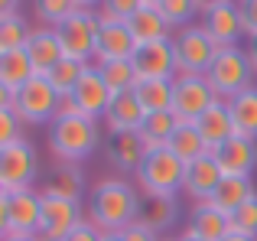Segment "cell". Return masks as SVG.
<instances>
[{"mask_svg": "<svg viewBox=\"0 0 257 241\" xmlns=\"http://www.w3.org/2000/svg\"><path fill=\"white\" fill-rule=\"evenodd\" d=\"M140 202L144 199L131 189V183L101 179L88 196V222L98 225L101 231H124L140 218Z\"/></svg>", "mask_w": 257, "mask_h": 241, "instance_id": "obj_1", "label": "cell"}, {"mask_svg": "<svg viewBox=\"0 0 257 241\" xmlns=\"http://www.w3.org/2000/svg\"><path fill=\"white\" fill-rule=\"evenodd\" d=\"M101 144V131L98 120L75 114V111H59V117L52 120V134H49V147L59 160L65 163H78V160L91 157L94 147Z\"/></svg>", "mask_w": 257, "mask_h": 241, "instance_id": "obj_2", "label": "cell"}, {"mask_svg": "<svg viewBox=\"0 0 257 241\" xmlns=\"http://www.w3.org/2000/svg\"><path fill=\"white\" fill-rule=\"evenodd\" d=\"M137 183L144 196H166L176 199V192L186 189V163L166 147V150H153L144 157L137 170Z\"/></svg>", "mask_w": 257, "mask_h": 241, "instance_id": "obj_3", "label": "cell"}, {"mask_svg": "<svg viewBox=\"0 0 257 241\" xmlns=\"http://www.w3.org/2000/svg\"><path fill=\"white\" fill-rule=\"evenodd\" d=\"M208 85L215 88V95L221 98V101H228V98L241 95V91L254 88V69L251 62H247V52L241 49V46H221L218 56H215L212 69L205 72Z\"/></svg>", "mask_w": 257, "mask_h": 241, "instance_id": "obj_4", "label": "cell"}, {"mask_svg": "<svg viewBox=\"0 0 257 241\" xmlns=\"http://www.w3.org/2000/svg\"><path fill=\"white\" fill-rule=\"evenodd\" d=\"M65 98L52 88V82L46 75H36L10 98V108L17 111V117L23 124H43V120H56L59 111H62Z\"/></svg>", "mask_w": 257, "mask_h": 241, "instance_id": "obj_5", "label": "cell"}, {"mask_svg": "<svg viewBox=\"0 0 257 241\" xmlns=\"http://www.w3.org/2000/svg\"><path fill=\"white\" fill-rule=\"evenodd\" d=\"M43 222V196L33 189L20 192H0V228L4 238L17 235H39Z\"/></svg>", "mask_w": 257, "mask_h": 241, "instance_id": "obj_6", "label": "cell"}, {"mask_svg": "<svg viewBox=\"0 0 257 241\" xmlns=\"http://www.w3.org/2000/svg\"><path fill=\"white\" fill-rule=\"evenodd\" d=\"M173 49H176V65L179 75H205L212 69L215 56L221 46L208 36L202 26H186L173 36Z\"/></svg>", "mask_w": 257, "mask_h": 241, "instance_id": "obj_7", "label": "cell"}, {"mask_svg": "<svg viewBox=\"0 0 257 241\" xmlns=\"http://www.w3.org/2000/svg\"><path fill=\"white\" fill-rule=\"evenodd\" d=\"M56 36H59L62 52L69 59H78V62H88V65H91L94 52H98V36H101L98 13L85 4L82 13H75L72 20H65L62 26H56Z\"/></svg>", "mask_w": 257, "mask_h": 241, "instance_id": "obj_8", "label": "cell"}, {"mask_svg": "<svg viewBox=\"0 0 257 241\" xmlns=\"http://www.w3.org/2000/svg\"><path fill=\"white\" fill-rule=\"evenodd\" d=\"M36 173H39L36 147L26 137H20L17 144H10V147H0V192L33 189Z\"/></svg>", "mask_w": 257, "mask_h": 241, "instance_id": "obj_9", "label": "cell"}, {"mask_svg": "<svg viewBox=\"0 0 257 241\" xmlns=\"http://www.w3.org/2000/svg\"><path fill=\"white\" fill-rule=\"evenodd\" d=\"M173 114L179 124H195L215 101H221L205 75H179L173 82Z\"/></svg>", "mask_w": 257, "mask_h": 241, "instance_id": "obj_10", "label": "cell"}, {"mask_svg": "<svg viewBox=\"0 0 257 241\" xmlns=\"http://www.w3.org/2000/svg\"><path fill=\"white\" fill-rule=\"evenodd\" d=\"M114 101V91L107 88V82L101 78L98 65H91V69L82 75V82L75 85V91H72L69 98H65L62 108L65 111H75V114H85V117H104L107 108H111Z\"/></svg>", "mask_w": 257, "mask_h": 241, "instance_id": "obj_11", "label": "cell"}, {"mask_svg": "<svg viewBox=\"0 0 257 241\" xmlns=\"http://www.w3.org/2000/svg\"><path fill=\"white\" fill-rule=\"evenodd\" d=\"M82 222L85 218L78 202L43 192V222H39V238L43 241H65Z\"/></svg>", "mask_w": 257, "mask_h": 241, "instance_id": "obj_12", "label": "cell"}, {"mask_svg": "<svg viewBox=\"0 0 257 241\" xmlns=\"http://www.w3.org/2000/svg\"><path fill=\"white\" fill-rule=\"evenodd\" d=\"M199 10H202V30H205L215 43L218 46H238V39L244 36L238 4L212 0V4H199Z\"/></svg>", "mask_w": 257, "mask_h": 241, "instance_id": "obj_13", "label": "cell"}, {"mask_svg": "<svg viewBox=\"0 0 257 241\" xmlns=\"http://www.w3.org/2000/svg\"><path fill=\"white\" fill-rule=\"evenodd\" d=\"M134 69L140 78H163V82H176L179 78V65H176V49L173 39H160V43H147L134 56Z\"/></svg>", "mask_w": 257, "mask_h": 241, "instance_id": "obj_14", "label": "cell"}, {"mask_svg": "<svg viewBox=\"0 0 257 241\" xmlns=\"http://www.w3.org/2000/svg\"><path fill=\"white\" fill-rule=\"evenodd\" d=\"M39 72L33 69L30 56H26V49H13V52H0V91H4V98H0V108H10V98L17 95L20 88H23L30 78H36Z\"/></svg>", "mask_w": 257, "mask_h": 241, "instance_id": "obj_15", "label": "cell"}, {"mask_svg": "<svg viewBox=\"0 0 257 241\" xmlns=\"http://www.w3.org/2000/svg\"><path fill=\"white\" fill-rule=\"evenodd\" d=\"M137 39H134L131 26L127 23H111V26H101V36H98V52H94V62H131L137 56Z\"/></svg>", "mask_w": 257, "mask_h": 241, "instance_id": "obj_16", "label": "cell"}, {"mask_svg": "<svg viewBox=\"0 0 257 241\" xmlns=\"http://www.w3.org/2000/svg\"><path fill=\"white\" fill-rule=\"evenodd\" d=\"M221 179H225V173H221L215 153H205V157H199L195 163L186 166V192L195 202H208V199L215 196Z\"/></svg>", "mask_w": 257, "mask_h": 241, "instance_id": "obj_17", "label": "cell"}, {"mask_svg": "<svg viewBox=\"0 0 257 241\" xmlns=\"http://www.w3.org/2000/svg\"><path fill=\"white\" fill-rule=\"evenodd\" d=\"M127 26H131V33H134V39H137V46L170 39V36H166L170 23H166L163 13H160V0H140V10L134 13L131 20H127Z\"/></svg>", "mask_w": 257, "mask_h": 241, "instance_id": "obj_18", "label": "cell"}, {"mask_svg": "<svg viewBox=\"0 0 257 241\" xmlns=\"http://www.w3.org/2000/svg\"><path fill=\"white\" fill-rule=\"evenodd\" d=\"M189 235L202 241H225L231 235V218L221 209H215L212 202H199L189 215Z\"/></svg>", "mask_w": 257, "mask_h": 241, "instance_id": "obj_19", "label": "cell"}, {"mask_svg": "<svg viewBox=\"0 0 257 241\" xmlns=\"http://www.w3.org/2000/svg\"><path fill=\"white\" fill-rule=\"evenodd\" d=\"M104 120H107V127H111V134H140V127H144V120H147V111L140 108L134 91H124V95H114Z\"/></svg>", "mask_w": 257, "mask_h": 241, "instance_id": "obj_20", "label": "cell"}, {"mask_svg": "<svg viewBox=\"0 0 257 241\" xmlns=\"http://www.w3.org/2000/svg\"><path fill=\"white\" fill-rule=\"evenodd\" d=\"M195 127H199V134H202V140H205L208 153H218L221 147H225L228 140L234 137L231 114H228V104H225V101H215L212 108L205 111V114L195 120Z\"/></svg>", "mask_w": 257, "mask_h": 241, "instance_id": "obj_21", "label": "cell"}, {"mask_svg": "<svg viewBox=\"0 0 257 241\" xmlns=\"http://www.w3.org/2000/svg\"><path fill=\"white\" fill-rule=\"evenodd\" d=\"M215 160H218L225 176H251V170L257 166V144L244 137H231L215 153Z\"/></svg>", "mask_w": 257, "mask_h": 241, "instance_id": "obj_22", "label": "cell"}, {"mask_svg": "<svg viewBox=\"0 0 257 241\" xmlns=\"http://www.w3.org/2000/svg\"><path fill=\"white\" fill-rule=\"evenodd\" d=\"M26 56H30L33 69H36L39 75H49V72L65 59L56 30H33L30 43H26Z\"/></svg>", "mask_w": 257, "mask_h": 241, "instance_id": "obj_23", "label": "cell"}, {"mask_svg": "<svg viewBox=\"0 0 257 241\" xmlns=\"http://www.w3.org/2000/svg\"><path fill=\"white\" fill-rule=\"evenodd\" d=\"M254 196H257V189H254V179H251V176H225L208 202H212L215 209H221L228 218H231L234 212H238L244 202H251Z\"/></svg>", "mask_w": 257, "mask_h": 241, "instance_id": "obj_24", "label": "cell"}, {"mask_svg": "<svg viewBox=\"0 0 257 241\" xmlns=\"http://www.w3.org/2000/svg\"><path fill=\"white\" fill-rule=\"evenodd\" d=\"M228 114H231L234 137H244L257 144V88H247L241 95L228 98Z\"/></svg>", "mask_w": 257, "mask_h": 241, "instance_id": "obj_25", "label": "cell"}, {"mask_svg": "<svg viewBox=\"0 0 257 241\" xmlns=\"http://www.w3.org/2000/svg\"><path fill=\"white\" fill-rule=\"evenodd\" d=\"M134 95H137L140 108L147 111V114H163V111H173V82H163V78H140L137 88H134Z\"/></svg>", "mask_w": 257, "mask_h": 241, "instance_id": "obj_26", "label": "cell"}, {"mask_svg": "<svg viewBox=\"0 0 257 241\" xmlns=\"http://www.w3.org/2000/svg\"><path fill=\"white\" fill-rule=\"evenodd\" d=\"M176 127H179V120H176L173 111H163V114H147L144 120V127H140V144L147 147V153H153V150H166L170 147V140H173V134H176Z\"/></svg>", "mask_w": 257, "mask_h": 241, "instance_id": "obj_27", "label": "cell"}, {"mask_svg": "<svg viewBox=\"0 0 257 241\" xmlns=\"http://www.w3.org/2000/svg\"><path fill=\"white\" fill-rule=\"evenodd\" d=\"M107 153H111V160L120 170H140V163H144V157H147V147L140 144L137 134H111Z\"/></svg>", "mask_w": 257, "mask_h": 241, "instance_id": "obj_28", "label": "cell"}, {"mask_svg": "<svg viewBox=\"0 0 257 241\" xmlns=\"http://www.w3.org/2000/svg\"><path fill=\"white\" fill-rule=\"evenodd\" d=\"M176 215H179V209H176V199H166V196H144L137 222H144L147 228H153V231H166V228L176 222Z\"/></svg>", "mask_w": 257, "mask_h": 241, "instance_id": "obj_29", "label": "cell"}, {"mask_svg": "<svg viewBox=\"0 0 257 241\" xmlns=\"http://www.w3.org/2000/svg\"><path fill=\"white\" fill-rule=\"evenodd\" d=\"M170 150L189 166V163H195L199 157H205L208 147H205V140H202V134H199L195 124H179L176 134H173V140H170Z\"/></svg>", "mask_w": 257, "mask_h": 241, "instance_id": "obj_30", "label": "cell"}, {"mask_svg": "<svg viewBox=\"0 0 257 241\" xmlns=\"http://www.w3.org/2000/svg\"><path fill=\"white\" fill-rule=\"evenodd\" d=\"M88 69H91L88 62H78V59H69V56H65L62 62H59V65H56V69H52L46 78L52 82V88H56L62 98H69L72 91H75V85L82 82V75H85Z\"/></svg>", "mask_w": 257, "mask_h": 241, "instance_id": "obj_31", "label": "cell"}, {"mask_svg": "<svg viewBox=\"0 0 257 241\" xmlns=\"http://www.w3.org/2000/svg\"><path fill=\"white\" fill-rule=\"evenodd\" d=\"M98 72H101V78L107 82V88H111L114 95L134 91V88H137V82H140L137 69H134V59H131V62H101Z\"/></svg>", "mask_w": 257, "mask_h": 241, "instance_id": "obj_32", "label": "cell"}, {"mask_svg": "<svg viewBox=\"0 0 257 241\" xmlns=\"http://www.w3.org/2000/svg\"><path fill=\"white\" fill-rule=\"evenodd\" d=\"M33 30L26 26L23 17H10L0 20V52H13V49H26Z\"/></svg>", "mask_w": 257, "mask_h": 241, "instance_id": "obj_33", "label": "cell"}, {"mask_svg": "<svg viewBox=\"0 0 257 241\" xmlns=\"http://www.w3.org/2000/svg\"><path fill=\"white\" fill-rule=\"evenodd\" d=\"M82 173L75 170V166H62V170L56 173V176L49 179V186H46V192H52V196H62V199H72V202H78V196H82Z\"/></svg>", "mask_w": 257, "mask_h": 241, "instance_id": "obj_34", "label": "cell"}, {"mask_svg": "<svg viewBox=\"0 0 257 241\" xmlns=\"http://www.w3.org/2000/svg\"><path fill=\"white\" fill-rule=\"evenodd\" d=\"M82 10H85V4H78V0H39L36 4V13L46 20V23H52V30L62 26L65 20H72Z\"/></svg>", "mask_w": 257, "mask_h": 241, "instance_id": "obj_35", "label": "cell"}, {"mask_svg": "<svg viewBox=\"0 0 257 241\" xmlns=\"http://www.w3.org/2000/svg\"><path fill=\"white\" fill-rule=\"evenodd\" d=\"M195 10H199V4H192V0H160V13H163V20L170 26L186 30V23L192 20Z\"/></svg>", "mask_w": 257, "mask_h": 241, "instance_id": "obj_36", "label": "cell"}, {"mask_svg": "<svg viewBox=\"0 0 257 241\" xmlns=\"http://www.w3.org/2000/svg\"><path fill=\"white\" fill-rule=\"evenodd\" d=\"M231 231L234 235H247V238H257V196L251 202H244L238 212L231 215Z\"/></svg>", "mask_w": 257, "mask_h": 241, "instance_id": "obj_37", "label": "cell"}, {"mask_svg": "<svg viewBox=\"0 0 257 241\" xmlns=\"http://www.w3.org/2000/svg\"><path fill=\"white\" fill-rule=\"evenodd\" d=\"M20 124L23 120L17 117L13 108H0V147H10L20 140Z\"/></svg>", "mask_w": 257, "mask_h": 241, "instance_id": "obj_38", "label": "cell"}, {"mask_svg": "<svg viewBox=\"0 0 257 241\" xmlns=\"http://www.w3.org/2000/svg\"><path fill=\"white\" fill-rule=\"evenodd\" d=\"M241 10V26H244V36L254 39L257 36V0H244V4H238Z\"/></svg>", "mask_w": 257, "mask_h": 241, "instance_id": "obj_39", "label": "cell"}, {"mask_svg": "<svg viewBox=\"0 0 257 241\" xmlns=\"http://www.w3.org/2000/svg\"><path fill=\"white\" fill-rule=\"evenodd\" d=\"M120 241H157V231L147 228L144 222H134V225H127V228L120 231Z\"/></svg>", "mask_w": 257, "mask_h": 241, "instance_id": "obj_40", "label": "cell"}, {"mask_svg": "<svg viewBox=\"0 0 257 241\" xmlns=\"http://www.w3.org/2000/svg\"><path fill=\"white\" fill-rule=\"evenodd\" d=\"M104 7H107V10H111L117 20H124V23H127V20H131L134 13L140 10V0H111V4H104Z\"/></svg>", "mask_w": 257, "mask_h": 241, "instance_id": "obj_41", "label": "cell"}, {"mask_svg": "<svg viewBox=\"0 0 257 241\" xmlns=\"http://www.w3.org/2000/svg\"><path fill=\"white\" fill-rule=\"evenodd\" d=\"M65 241H101V228H98V225H91V222L85 218V222L78 225V228L72 231Z\"/></svg>", "mask_w": 257, "mask_h": 241, "instance_id": "obj_42", "label": "cell"}, {"mask_svg": "<svg viewBox=\"0 0 257 241\" xmlns=\"http://www.w3.org/2000/svg\"><path fill=\"white\" fill-rule=\"evenodd\" d=\"M247 62H251V69H254V75H257V36L254 39H247Z\"/></svg>", "mask_w": 257, "mask_h": 241, "instance_id": "obj_43", "label": "cell"}, {"mask_svg": "<svg viewBox=\"0 0 257 241\" xmlns=\"http://www.w3.org/2000/svg\"><path fill=\"white\" fill-rule=\"evenodd\" d=\"M101 241H120V231H101Z\"/></svg>", "mask_w": 257, "mask_h": 241, "instance_id": "obj_44", "label": "cell"}, {"mask_svg": "<svg viewBox=\"0 0 257 241\" xmlns=\"http://www.w3.org/2000/svg\"><path fill=\"white\" fill-rule=\"evenodd\" d=\"M4 241H43L39 235H17V238H4Z\"/></svg>", "mask_w": 257, "mask_h": 241, "instance_id": "obj_45", "label": "cell"}, {"mask_svg": "<svg viewBox=\"0 0 257 241\" xmlns=\"http://www.w3.org/2000/svg\"><path fill=\"white\" fill-rule=\"evenodd\" d=\"M225 241H257V238H247V235H234V231H231V235H228Z\"/></svg>", "mask_w": 257, "mask_h": 241, "instance_id": "obj_46", "label": "cell"}, {"mask_svg": "<svg viewBox=\"0 0 257 241\" xmlns=\"http://www.w3.org/2000/svg\"><path fill=\"white\" fill-rule=\"evenodd\" d=\"M179 241H202V238H195V235H189V231H186V235H182Z\"/></svg>", "mask_w": 257, "mask_h": 241, "instance_id": "obj_47", "label": "cell"}, {"mask_svg": "<svg viewBox=\"0 0 257 241\" xmlns=\"http://www.w3.org/2000/svg\"><path fill=\"white\" fill-rule=\"evenodd\" d=\"M166 241H173V238H166ZM176 241H179V238H176Z\"/></svg>", "mask_w": 257, "mask_h": 241, "instance_id": "obj_48", "label": "cell"}]
</instances>
